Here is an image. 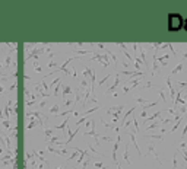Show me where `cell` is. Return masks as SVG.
Masks as SVG:
<instances>
[{"label":"cell","mask_w":187,"mask_h":169,"mask_svg":"<svg viewBox=\"0 0 187 169\" xmlns=\"http://www.w3.org/2000/svg\"><path fill=\"white\" fill-rule=\"evenodd\" d=\"M181 25H183V19H181V16H178V15H170V19H168V26H170V29H171V31H177V29H180V28H181Z\"/></svg>","instance_id":"cell-1"},{"label":"cell","mask_w":187,"mask_h":169,"mask_svg":"<svg viewBox=\"0 0 187 169\" xmlns=\"http://www.w3.org/2000/svg\"><path fill=\"white\" fill-rule=\"evenodd\" d=\"M184 28H186V29H187V19H186V20H184Z\"/></svg>","instance_id":"cell-2"}]
</instances>
